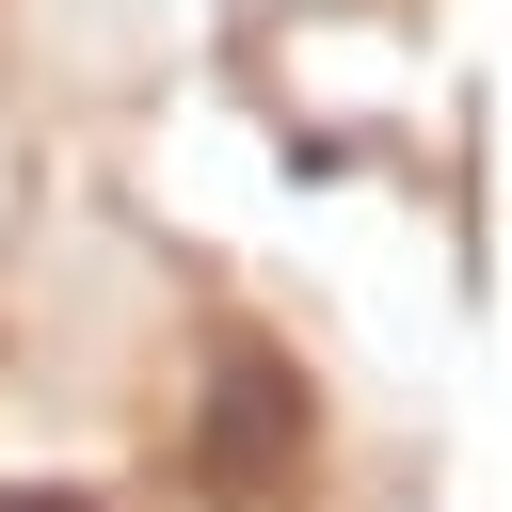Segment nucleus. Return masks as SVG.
<instances>
[{
	"instance_id": "obj_1",
	"label": "nucleus",
	"mask_w": 512,
	"mask_h": 512,
	"mask_svg": "<svg viewBox=\"0 0 512 512\" xmlns=\"http://www.w3.org/2000/svg\"><path fill=\"white\" fill-rule=\"evenodd\" d=\"M240 16H352V0H240Z\"/></svg>"
}]
</instances>
